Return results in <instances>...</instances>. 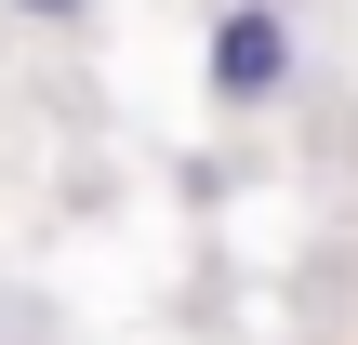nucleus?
<instances>
[{"mask_svg": "<svg viewBox=\"0 0 358 345\" xmlns=\"http://www.w3.org/2000/svg\"><path fill=\"white\" fill-rule=\"evenodd\" d=\"M0 13H27V27H80L93 0H0Z\"/></svg>", "mask_w": 358, "mask_h": 345, "instance_id": "2", "label": "nucleus"}, {"mask_svg": "<svg viewBox=\"0 0 358 345\" xmlns=\"http://www.w3.org/2000/svg\"><path fill=\"white\" fill-rule=\"evenodd\" d=\"M292 66H306V40H292V0H213L199 80H213V106H226V120H266V106L292 93Z\"/></svg>", "mask_w": 358, "mask_h": 345, "instance_id": "1", "label": "nucleus"}]
</instances>
